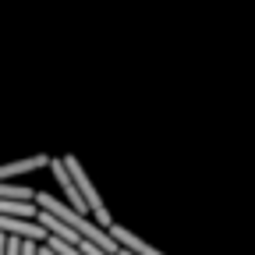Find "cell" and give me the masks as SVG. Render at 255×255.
Here are the masks:
<instances>
[{
    "instance_id": "cell-1",
    "label": "cell",
    "mask_w": 255,
    "mask_h": 255,
    "mask_svg": "<svg viewBox=\"0 0 255 255\" xmlns=\"http://www.w3.org/2000/svg\"><path fill=\"white\" fill-rule=\"evenodd\" d=\"M110 234L117 238V245H121V248H128L131 255H163L159 248H152L149 241H142V238H138L135 231H128V227H121V223H114V227H110Z\"/></svg>"
},
{
    "instance_id": "cell-2",
    "label": "cell",
    "mask_w": 255,
    "mask_h": 255,
    "mask_svg": "<svg viewBox=\"0 0 255 255\" xmlns=\"http://www.w3.org/2000/svg\"><path fill=\"white\" fill-rule=\"evenodd\" d=\"M50 167V156H28V159H14V163L0 167V181H14L18 174H32V170H43Z\"/></svg>"
},
{
    "instance_id": "cell-3",
    "label": "cell",
    "mask_w": 255,
    "mask_h": 255,
    "mask_svg": "<svg viewBox=\"0 0 255 255\" xmlns=\"http://www.w3.org/2000/svg\"><path fill=\"white\" fill-rule=\"evenodd\" d=\"M0 199H11V202H36V191H32V188H25V184L0 181Z\"/></svg>"
},
{
    "instance_id": "cell-4",
    "label": "cell",
    "mask_w": 255,
    "mask_h": 255,
    "mask_svg": "<svg viewBox=\"0 0 255 255\" xmlns=\"http://www.w3.org/2000/svg\"><path fill=\"white\" fill-rule=\"evenodd\" d=\"M39 255H60V252H53V248H50V245L43 241V245H39Z\"/></svg>"
}]
</instances>
